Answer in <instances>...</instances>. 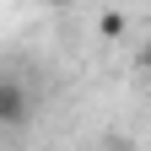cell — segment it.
<instances>
[{"label": "cell", "instance_id": "1", "mask_svg": "<svg viewBox=\"0 0 151 151\" xmlns=\"http://www.w3.org/2000/svg\"><path fill=\"white\" fill-rule=\"evenodd\" d=\"M27 113H32L27 86H22V81H0V129H16V124H27Z\"/></svg>", "mask_w": 151, "mask_h": 151}, {"label": "cell", "instance_id": "3", "mask_svg": "<svg viewBox=\"0 0 151 151\" xmlns=\"http://www.w3.org/2000/svg\"><path fill=\"white\" fill-rule=\"evenodd\" d=\"M49 6H54V0H49Z\"/></svg>", "mask_w": 151, "mask_h": 151}, {"label": "cell", "instance_id": "2", "mask_svg": "<svg viewBox=\"0 0 151 151\" xmlns=\"http://www.w3.org/2000/svg\"><path fill=\"white\" fill-rule=\"evenodd\" d=\"M124 27H129V22H124V11H103V16H97V32H103V38H119Z\"/></svg>", "mask_w": 151, "mask_h": 151}]
</instances>
